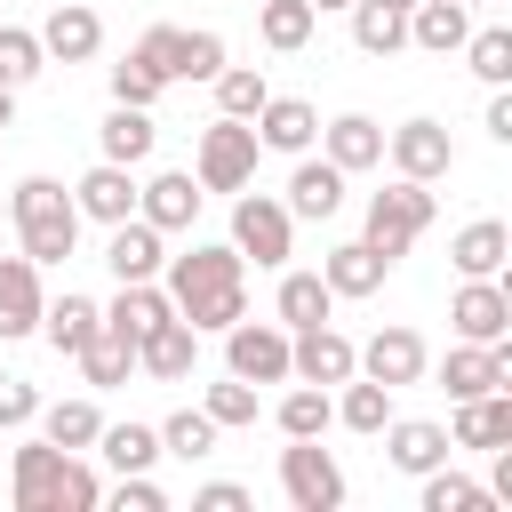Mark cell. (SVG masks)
Here are the masks:
<instances>
[{"instance_id":"obj_1","label":"cell","mask_w":512,"mask_h":512,"mask_svg":"<svg viewBox=\"0 0 512 512\" xmlns=\"http://www.w3.org/2000/svg\"><path fill=\"white\" fill-rule=\"evenodd\" d=\"M168 280V296H176V320L192 328V336H224L240 312H248V264H240V248H216V240H192L184 256H168L160 264Z\"/></svg>"},{"instance_id":"obj_2","label":"cell","mask_w":512,"mask_h":512,"mask_svg":"<svg viewBox=\"0 0 512 512\" xmlns=\"http://www.w3.org/2000/svg\"><path fill=\"white\" fill-rule=\"evenodd\" d=\"M8 496H16V512H96V504H104V480H96L72 448H56V440H24V448H16V480H8Z\"/></svg>"},{"instance_id":"obj_3","label":"cell","mask_w":512,"mask_h":512,"mask_svg":"<svg viewBox=\"0 0 512 512\" xmlns=\"http://www.w3.org/2000/svg\"><path fill=\"white\" fill-rule=\"evenodd\" d=\"M8 224H16V240H24L32 264H64L80 248V208H72V192L56 176H24L8 192Z\"/></svg>"},{"instance_id":"obj_4","label":"cell","mask_w":512,"mask_h":512,"mask_svg":"<svg viewBox=\"0 0 512 512\" xmlns=\"http://www.w3.org/2000/svg\"><path fill=\"white\" fill-rule=\"evenodd\" d=\"M432 224V184H416V176H392L384 192H368V248L384 256V264H400L408 248H416V232Z\"/></svg>"},{"instance_id":"obj_5","label":"cell","mask_w":512,"mask_h":512,"mask_svg":"<svg viewBox=\"0 0 512 512\" xmlns=\"http://www.w3.org/2000/svg\"><path fill=\"white\" fill-rule=\"evenodd\" d=\"M256 128L248 120H232V112H216L208 128H200V152H192V176H200V192H248L256 184Z\"/></svg>"},{"instance_id":"obj_6","label":"cell","mask_w":512,"mask_h":512,"mask_svg":"<svg viewBox=\"0 0 512 512\" xmlns=\"http://www.w3.org/2000/svg\"><path fill=\"white\" fill-rule=\"evenodd\" d=\"M232 248H240V264L280 272L288 248H296V216H288V200H272V192H240V200H232Z\"/></svg>"},{"instance_id":"obj_7","label":"cell","mask_w":512,"mask_h":512,"mask_svg":"<svg viewBox=\"0 0 512 512\" xmlns=\"http://www.w3.org/2000/svg\"><path fill=\"white\" fill-rule=\"evenodd\" d=\"M280 496H288L296 512H336V504H344L336 456H328L320 440H288V448H280Z\"/></svg>"},{"instance_id":"obj_8","label":"cell","mask_w":512,"mask_h":512,"mask_svg":"<svg viewBox=\"0 0 512 512\" xmlns=\"http://www.w3.org/2000/svg\"><path fill=\"white\" fill-rule=\"evenodd\" d=\"M224 360H232L240 384H288V328L240 312V320L224 328Z\"/></svg>"},{"instance_id":"obj_9","label":"cell","mask_w":512,"mask_h":512,"mask_svg":"<svg viewBox=\"0 0 512 512\" xmlns=\"http://www.w3.org/2000/svg\"><path fill=\"white\" fill-rule=\"evenodd\" d=\"M288 376H296V384H344V376H360V352H352V336H344L336 320L288 328Z\"/></svg>"},{"instance_id":"obj_10","label":"cell","mask_w":512,"mask_h":512,"mask_svg":"<svg viewBox=\"0 0 512 512\" xmlns=\"http://www.w3.org/2000/svg\"><path fill=\"white\" fill-rule=\"evenodd\" d=\"M448 328H456V344H504L512 336V288L504 280H464L448 296Z\"/></svg>"},{"instance_id":"obj_11","label":"cell","mask_w":512,"mask_h":512,"mask_svg":"<svg viewBox=\"0 0 512 512\" xmlns=\"http://www.w3.org/2000/svg\"><path fill=\"white\" fill-rule=\"evenodd\" d=\"M384 160H392L400 176H416V184H440V176L456 168V144H448L440 120H400V128L384 136Z\"/></svg>"},{"instance_id":"obj_12","label":"cell","mask_w":512,"mask_h":512,"mask_svg":"<svg viewBox=\"0 0 512 512\" xmlns=\"http://www.w3.org/2000/svg\"><path fill=\"white\" fill-rule=\"evenodd\" d=\"M160 264H168V232L144 224V216H120L112 240H104V272L112 280H160Z\"/></svg>"},{"instance_id":"obj_13","label":"cell","mask_w":512,"mask_h":512,"mask_svg":"<svg viewBox=\"0 0 512 512\" xmlns=\"http://www.w3.org/2000/svg\"><path fill=\"white\" fill-rule=\"evenodd\" d=\"M352 352H360V376H376V384H392V392H400V384H416V376L432 368V352H424V336H416V328H376V336H368V344H352Z\"/></svg>"},{"instance_id":"obj_14","label":"cell","mask_w":512,"mask_h":512,"mask_svg":"<svg viewBox=\"0 0 512 512\" xmlns=\"http://www.w3.org/2000/svg\"><path fill=\"white\" fill-rule=\"evenodd\" d=\"M200 200H208V192H200V176H192V168H160L152 184H136V216H144V224H160V232H184V224L200 216Z\"/></svg>"},{"instance_id":"obj_15","label":"cell","mask_w":512,"mask_h":512,"mask_svg":"<svg viewBox=\"0 0 512 512\" xmlns=\"http://www.w3.org/2000/svg\"><path fill=\"white\" fill-rule=\"evenodd\" d=\"M168 320H176V296H168L160 280H120V296L104 304V328L128 336V344H144V336L168 328Z\"/></svg>"},{"instance_id":"obj_16","label":"cell","mask_w":512,"mask_h":512,"mask_svg":"<svg viewBox=\"0 0 512 512\" xmlns=\"http://www.w3.org/2000/svg\"><path fill=\"white\" fill-rule=\"evenodd\" d=\"M440 384H448V400H480V392L512 384V344H456L440 360Z\"/></svg>"},{"instance_id":"obj_17","label":"cell","mask_w":512,"mask_h":512,"mask_svg":"<svg viewBox=\"0 0 512 512\" xmlns=\"http://www.w3.org/2000/svg\"><path fill=\"white\" fill-rule=\"evenodd\" d=\"M96 48H104L96 8H88V0H56V8H48V24H40V56H56V64H88Z\"/></svg>"},{"instance_id":"obj_18","label":"cell","mask_w":512,"mask_h":512,"mask_svg":"<svg viewBox=\"0 0 512 512\" xmlns=\"http://www.w3.org/2000/svg\"><path fill=\"white\" fill-rule=\"evenodd\" d=\"M40 264L32 256H0V336H40Z\"/></svg>"},{"instance_id":"obj_19","label":"cell","mask_w":512,"mask_h":512,"mask_svg":"<svg viewBox=\"0 0 512 512\" xmlns=\"http://www.w3.org/2000/svg\"><path fill=\"white\" fill-rule=\"evenodd\" d=\"M248 128H256V144H264V152H312V136H320V112H312L304 96H264Z\"/></svg>"},{"instance_id":"obj_20","label":"cell","mask_w":512,"mask_h":512,"mask_svg":"<svg viewBox=\"0 0 512 512\" xmlns=\"http://www.w3.org/2000/svg\"><path fill=\"white\" fill-rule=\"evenodd\" d=\"M336 208H344V168H336L328 152H320V160H312V152H296V176H288V216L328 224Z\"/></svg>"},{"instance_id":"obj_21","label":"cell","mask_w":512,"mask_h":512,"mask_svg":"<svg viewBox=\"0 0 512 512\" xmlns=\"http://www.w3.org/2000/svg\"><path fill=\"white\" fill-rule=\"evenodd\" d=\"M72 208L96 216V224H120V216H136V176H128L120 160H96V168L72 184Z\"/></svg>"},{"instance_id":"obj_22","label":"cell","mask_w":512,"mask_h":512,"mask_svg":"<svg viewBox=\"0 0 512 512\" xmlns=\"http://www.w3.org/2000/svg\"><path fill=\"white\" fill-rule=\"evenodd\" d=\"M512 440V392H480V400H456V424H448V448H504Z\"/></svg>"},{"instance_id":"obj_23","label":"cell","mask_w":512,"mask_h":512,"mask_svg":"<svg viewBox=\"0 0 512 512\" xmlns=\"http://www.w3.org/2000/svg\"><path fill=\"white\" fill-rule=\"evenodd\" d=\"M384 456H392V472H432V464H448V424H424V416H392L384 424Z\"/></svg>"},{"instance_id":"obj_24","label":"cell","mask_w":512,"mask_h":512,"mask_svg":"<svg viewBox=\"0 0 512 512\" xmlns=\"http://www.w3.org/2000/svg\"><path fill=\"white\" fill-rule=\"evenodd\" d=\"M320 152H328L344 176H360V168H376V160H384V128H376L368 112H336V120L320 128Z\"/></svg>"},{"instance_id":"obj_25","label":"cell","mask_w":512,"mask_h":512,"mask_svg":"<svg viewBox=\"0 0 512 512\" xmlns=\"http://www.w3.org/2000/svg\"><path fill=\"white\" fill-rule=\"evenodd\" d=\"M96 328H104V304H96V296H80V288H64V296H48V304H40V336H48L64 360H72Z\"/></svg>"},{"instance_id":"obj_26","label":"cell","mask_w":512,"mask_h":512,"mask_svg":"<svg viewBox=\"0 0 512 512\" xmlns=\"http://www.w3.org/2000/svg\"><path fill=\"white\" fill-rule=\"evenodd\" d=\"M464 32H472V8L464 0H416L408 8V48H424V56H456Z\"/></svg>"},{"instance_id":"obj_27","label":"cell","mask_w":512,"mask_h":512,"mask_svg":"<svg viewBox=\"0 0 512 512\" xmlns=\"http://www.w3.org/2000/svg\"><path fill=\"white\" fill-rule=\"evenodd\" d=\"M96 144H104V160L144 168V160H152V144H160V128H152V112H144V104H112V112H104V128H96Z\"/></svg>"},{"instance_id":"obj_28","label":"cell","mask_w":512,"mask_h":512,"mask_svg":"<svg viewBox=\"0 0 512 512\" xmlns=\"http://www.w3.org/2000/svg\"><path fill=\"white\" fill-rule=\"evenodd\" d=\"M504 256H512V232H504L496 216H480V224H464V232L448 240V264H456L464 280H496Z\"/></svg>"},{"instance_id":"obj_29","label":"cell","mask_w":512,"mask_h":512,"mask_svg":"<svg viewBox=\"0 0 512 512\" xmlns=\"http://www.w3.org/2000/svg\"><path fill=\"white\" fill-rule=\"evenodd\" d=\"M136 368L160 376V384H184V376L200 368V336H192L184 320H168V328H152V336L136 344Z\"/></svg>"},{"instance_id":"obj_30","label":"cell","mask_w":512,"mask_h":512,"mask_svg":"<svg viewBox=\"0 0 512 512\" xmlns=\"http://www.w3.org/2000/svg\"><path fill=\"white\" fill-rule=\"evenodd\" d=\"M384 272H392V264H384L368 240H344V248H328V256H320V280H328L336 296H376V288H384Z\"/></svg>"},{"instance_id":"obj_31","label":"cell","mask_w":512,"mask_h":512,"mask_svg":"<svg viewBox=\"0 0 512 512\" xmlns=\"http://www.w3.org/2000/svg\"><path fill=\"white\" fill-rule=\"evenodd\" d=\"M272 312H280V328H320V320L336 312V288H328L320 272H280Z\"/></svg>"},{"instance_id":"obj_32","label":"cell","mask_w":512,"mask_h":512,"mask_svg":"<svg viewBox=\"0 0 512 512\" xmlns=\"http://www.w3.org/2000/svg\"><path fill=\"white\" fill-rule=\"evenodd\" d=\"M96 456H104L112 472H152V464H160V424H136V416H128V424H104V432H96Z\"/></svg>"},{"instance_id":"obj_33","label":"cell","mask_w":512,"mask_h":512,"mask_svg":"<svg viewBox=\"0 0 512 512\" xmlns=\"http://www.w3.org/2000/svg\"><path fill=\"white\" fill-rule=\"evenodd\" d=\"M272 424H280L288 440H320V432L336 424V400H328V384H296V392H280Z\"/></svg>"},{"instance_id":"obj_34","label":"cell","mask_w":512,"mask_h":512,"mask_svg":"<svg viewBox=\"0 0 512 512\" xmlns=\"http://www.w3.org/2000/svg\"><path fill=\"white\" fill-rule=\"evenodd\" d=\"M96 432H104V416H96V400H40V440H56V448H96Z\"/></svg>"},{"instance_id":"obj_35","label":"cell","mask_w":512,"mask_h":512,"mask_svg":"<svg viewBox=\"0 0 512 512\" xmlns=\"http://www.w3.org/2000/svg\"><path fill=\"white\" fill-rule=\"evenodd\" d=\"M72 360H80V376H88L96 392H112V384H128V368H136V344H128V336H112V328H96V336H88Z\"/></svg>"},{"instance_id":"obj_36","label":"cell","mask_w":512,"mask_h":512,"mask_svg":"<svg viewBox=\"0 0 512 512\" xmlns=\"http://www.w3.org/2000/svg\"><path fill=\"white\" fill-rule=\"evenodd\" d=\"M336 424H352V432H384L392 424V384H376V376H344V400H336Z\"/></svg>"},{"instance_id":"obj_37","label":"cell","mask_w":512,"mask_h":512,"mask_svg":"<svg viewBox=\"0 0 512 512\" xmlns=\"http://www.w3.org/2000/svg\"><path fill=\"white\" fill-rule=\"evenodd\" d=\"M312 24H320V8L312 0H256V32H264V48H304L312 40Z\"/></svg>"},{"instance_id":"obj_38","label":"cell","mask_w":512,"mask_h":512,"mask_svg":"<svg viewBox=\"0 0 512 512\" xmlns=\"http://www.w3.org/2000/svg\"><path fill=\"white\" fill-rule=\"evenodd\" d=\"M352 40H360L368 56H400V48H408V16L384 8V0H352Z\"/></svg>"},{"instance_id":"obj_39","label":"cell","mask_w":512,"mask_h":512,"mask_svg":"<svg viewBox=\"0 0 512 512\" xmlns=\"http://www.w3.org/2000/svg\"><path fill=\"white\" fill-rule=\"evenodd\" d=\"M216 72H224V32H184V24H176L168 80H216Z\"/></svg>"},{"instance_id":"obj_40","label":"cell","mask_w":512,"mask_h":512,"mask_svg":"<svg viewBox=\"0 0 512 512\" xmlns=\"http://www.w3.org/2000/svg\"><path fill=\"white\" fill-rule=\"evenodd\" d=\"M160 456H184V464L216 456V416H208V408H176V416L160 424Z\"/></svg>"},{"instance_id":"obj_41","label":"cell","mask_w":512,"mask_h":512,"mask_svg":"<svg viewBox=\"0 0 512 512\" xmlns=\"http://www.w3.org/2000/svg\"><path fill=\"white\" fill-rule=\"evenodd\" d=\"M416 480H424V512H488V488L464 480V472H448V464H432Z\"/></svg>"},{"instance_id":"obj_42","label":"cell","mask_w":512,"mask_h":512,"mask_svg":"<svg viewBox=\"0 0 512 512\" xmlns=\"http://www.w3.org/2000/svg\"><path fill=\"white\" fill-rule=\"evenodd\" d=\"M464 64H472L488 88H504V80H512V32H504V24H488V32H464Z\"/></svg>"},{"instance_id":"obj_43","label":"cell","mask_w":512,"mask_h":512,"mask_svg":"<svg viewBox=\"0 0 512 512\" xmlns=\"http://www.w3.org/2000/svg\"><path fill=\"white\" fill-rule=\"evenodd\" d=\"M272 88H264V72H248V64H224L216 72V112H232V120H256V104H264Z\"/></svg>"},{"instance_id":"obj_44","label":"cell","mask_w":512,"mask_h":512,"mask_svg":"<svg viewBox=\"0 0 512 512\" xmlns=\"http://www.w3.org/2000/svg\"><path fill=\"white\" fill-rule=\"evenodd\" d=\"M40 64H48V56H40V32H24V24H0V88H24Z\"/></svg>"},{"instance_id":"obj_45","label":"cell","mask_w":512,"mask_h":512,"mask_svg":"<svg viewBox=\"0 0 512 512\" xmlns=\"http://www.w3.org/2000/svg\"><path fill=\"white\" fill-rule=\"evenodd\" d=\"M160 88H168V80H160V72H152L136 48L112 64V104H144V112H152V104H160Z\"/></svg>"},{"instance_id":"obj_46","label":"cell","mask_w":512,"mask_h":512,"mask_svg":"<svg viewBox=\"0 0 512 512\" xmlns=\"http://www.w3.org/2000/svg\"><path fill=\"white\" fill-rule=\"evenodd\" d=\"M208 416H216V432H232V424H256V384H240V376H224V384H208V400H200Z\"/></svg>"},{"instance_id":"obj_47","label":"cell","mask_w":512,"mask_h":512,"mask_svg":"<svg viewBox=\"0 0 512 512\" xmlns=\"http://www.w3.org/2000/svg\"><path fill=\"white\" fill-rule=\"evenodd\" d=\"M40 416V392L24 384V376H0V432H16V424H32Z\"/></svg>"},{"instance_id":"obj_48","label":"cell","mask_w":512,"mask_h":512,"mask_svg":"<svg viewBox=\"0 0 512 512\" xmlns=\"http://www.w3.org/2000/svg\"><path fill=\"white\" fill-rule=\"evenodd\" d=\"M112 504H120V512H168V496H160V488H152L144 472H120V488H112Z\"/></svg>"},{"instance_id":"obj_49","label":"cell","mask_w":512,"mask_h":512,"mask_svg":"<svg viewBox=\"0 0 512 512\" xmlns=\"http://www.w3.org/2000/svg\"><path fill=\"white\" fill-rule=\"evenodd\" d=\"M192 512H248V488L240 480H208V488H192Z\"/></svg>"},{"instance_id":"obj_50","label":"cell","mask_w":512,"mask_h":512,"mask_svg":"<svg viewBox=\"0 0 512 512\" xmlns=\"http://www.w3.org/2000/svg\"><path fill=\"white\" fill-rule=\"evenodd\" d=\"M488 136H496V144H512V96H504V88L488 96Z\"/></svg>"},{"instance_id":"obj_51","label":"cell","mask_w":512,"mask_h":512,"mask_svg":"<svg viewBox=\"0 0 512 512\" xmlns=\"http://www.w3.org/2000/svg\"><path fill=\"white\" fill-rule=\"evenodd\" d=\"M8 120H16V88H0V128H8Z\"/></svg>"},{"instance_id":"obj_52","label":"cell","mask_w":512,"mask_h":512,"mask_svg":"<svg viewBox=\"0 0 512 512\" xmlns=\"http://www.w3.org/2000/svg\"><path fill=\"white\" fill-rule=\"evenodd\" d=\"M384 8H400V16H408V8H416V0H384Z\"/></svg>"},{"instance_id":"obj_53","label":"cell","mask_w":512,"mask_h":512,"mask_svg":"<svg viewBox=\"0 0 512 512\" xmlns=\"http://www.w3.org/2000/svg\"><path fill=\"white\" fill-rule=\"evenodd\" d=\"M312 8H352V0H312Z\"/></svg>"},{"instance_id":"obj_54","label":"cell","mask_w":512,"mask_h":512,"mask_svg":"<svg viewBox=\"0 0 512 512\" xmlns=\"http://www.w3.org/2000/svg\"><path fill=\"white\" fill-rule=\"evenodd\" d=\"M0 224H8V200H0Z\"/></svg>"},{"instance_id":"obj_55","label":"cell","mask_w":512,"mask_h":512,"mask_svg":"<svg viewBox=\"0 0 512 512\" xmlns=\"http://www.w3.org/2000/svg\"><path fill=\"white\" fill-rule=\"evenodd\" d=\"M464 8H488V0H464Z\"/></svg>"},{"instance_id":"obj_56","label":"cell","mask_w":512,"mask_h":512,"mask_svg":"<svg viewBox=\"0 0 512 512\" xmlns=\"http://www.w3.org/2000/svg\"><path fill=\"white\" fill-rule=\"evenodd\" d=\"M48 8H56V0H48Z\"/></svg>"},{"instance_id":"obj_57","label":"cell","mask_w":512,"mask_h":512,"mask_svg":"<svg viewBox=\"0 0 512 512\" xmlns=\"http://www.w3.org/2000/svg\"><path fill=\"white\" fill-rule=\"evenodd\" d=\"M248 8H256V0H248Z\"/></svg>"}]
</instances>
